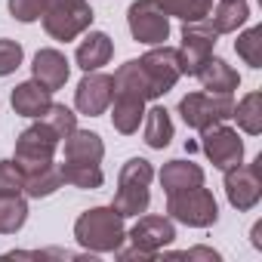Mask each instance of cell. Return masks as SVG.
Masks as SVG:
<instances>
[{
	"mask_svg": "<svg viewBox=\"0 0 262 262\" xmlns=\"http://www.w3.org/2000/svg\"><path fill=\"white\" fill-rule=\"evenodd\" d=\"M126 237L133 241V250H117L120 259H155L167 244L176 241V228L167 216H142L126 231Z\"/></svg>",
	"mask_w": 262,
	"mask_h": 262,
	"instance_id": "obj_6",
	"label": "cell"
},
{
	"mask_svg": "<svg viewBox=\"0 0 262 262\" xmlns=\"http://www.w3.org/2000/svg\"><path fill=\"white\" fill-rule=\"evenodd\" d=\"M74 237L80 247H86L93 253H117L120 244L126 241L123 216L114 207H93V210L77 216Z\"/></svg>",
	"mask_w": 262,
	"mask_h": 262,
	"instance_id": "obj_1",
	"label": "cell"
},
{
	"mask_svg": "<svg viewBox=\"0 0 262 262\" xmlns=\"http://www.w3.org/2000/svg\"><path fill=\"white\" fill-rule=\"evenodd\" d=\"M43 28L53 40H74L93 25V10L86 0H43Z\"/></svg>",
	"mask_w": 262,
	"mask_h": 262,
	"instance_id": "obj_3",
	"label": "cell"
},
{
	"mask_svg": "<svg viewBox=\"0 0 262 262\" xmlns=\"http://www.w3.org/2000/svg\"><path fill=\"white\" fill-rule=\"evenodd\" d=\"M10 105H13L16 114L37 120V117H43V114L50 111L53 93H50L47 86H40L37 80H25V83H19V86L10 93Z\"/></svg>",
	"mask_w": 262,
	"mask_h": 262,
	"instance_id": "obj_14",
	"label": "cell"
},
{
	"mask_svg": "<svg viewBox=\"0 0 262 262\" xmlns=\"http://www.w3.org/2000/svg\"><path fill=\"white\" fill-rule=\"evenodd\" d=\"M161 185H164L167 194L185 191V188H194V185H204V170L194 161H170L161 170Z\"/></svg>",
	"mask_w": 262,
	"mask_h": 262,
	"instance_id": "obj_20",
	"label": "cell"
},
{
	"mask_svg": "<svg viewBox=\"0 0 262 262\" xmlns=\"http://www.w3.org/2000/svg\"><path fill=\"white\" fill-rule=\"evenodd\" d=\"M158 7L167 16H176L182 22H198V19H207L210 16L213 0H158Z\"/></svg>",
	"mask_w": 262,
	"mask_h": 262,
	"instance_id": "obj_26",
	"label": "cell"
},
{
	"mask_svg": "<svg viewBox=\"0 0 262 262\" xmlns=\"http://www.w3.org/2000/svg\"><path fill=\"white\" fill-rule=\"evenodd\" d=\"M10 13H13V19H19L25 25L37 22L43 13V0H10Z\"/></svg>",
	"mask_w": 262,
	"mask_h": 262,
	"instance_id": "obj_32",
	"label": "cell"
},
{
	"mask_svg": "<svg viewBox=\"0 0 262 262\" xmlns=\"http://www.w3.org/2000/svg\"><path fill=\"white\" fill-rule=\"evenodd\" d=\"M225 173V194H228V204L241 213L253 210L259 201H262V158H256L253 164H234Z\"/></svg>",
	"mask_w": 262,
	"mask_h": 262,
	"instance_id": "obj_10",
	"label": "cell"
},
{
	"mask_svg": "<svg viewBox=\"0 0 262 262\" xmlns=\"http://www.w3.org/2000/svg\"><path fill=\"white\" fill-rule=\"evenodd\" d=\"M105 145L99 133L90 129H71L65 136V161H77V164H102Z\"/></svg>",
	"mask_w": 262,
	"mask_h": 262,
	"instance_id": "obj_18",
	"label": "cell"
},
{
	"mask_svg": "<svg viewBox=\"0 0 262 262\" xmlns=\"http://www.w3.org/2000/svg\"><path fill=\"white\" fill-rule=\"evenodd\" d=\"M234 50H237V56H241L250 68H262V28H259V25L247 28V31L234 40Z\"/></svg>",
	"mask_w": 262,
	"mask_h": 262,
	"instance_id": "obj_28",
	"label": "cell"
},
{
	"mask_svg": "<svg viewBox=\"0 0 262 262\" xmlns=\"http://www.w3.org/2000/svg\"><path fill=\"white\" fill-rule=\"evenodd\" d=\"M25 191V173L16 161H0V198H19Z\"/></svg>",
	"mask_w": 262,
	"mask_h": 262,
	"instance_id": "obj_29",
	"label": "cell"
},
{
	"mask_svg": "<svg viewBox=\"0 0 262 262\" xmlns=\"http://www.w3.org/2000/svg\"><path fill=\"white\" fill-rule=\"evenodd\" d=\"M219 31L213 28L210 19H198V22H185L182 28V47H179V62H182V74H198V68L213 56Z\"/></svg>",
	"mask_w": 262,
	"mask_h": 262,
	"instance_id": "obj_11",
	"label": "cell"
},
{
	"mask_svg": "<svg viewBox=\"0 0 262 262\" xmlns=\"http://www.w3.org/2000/svg\"><path fill=\"white\" fill-rule=\"evenodd\" d=\"M111 53H114L111 37H108L105 31H90V34L80 40L74 59H77V65H80L83 71H99L102 65L111 62Z\"/></svg>",
	"mask_w": 262,
	"mask_h": 262,
	"instance_id": "obj_19",
	"label": "cell"
},
{
	"mask_svg": "<svg viewBox=\"0 0 262 262\" xmlns=\"http://www.w3.org/2000/svg\"><path fill=\"white\" fill-rule=\"evenodd\" d=\"M62 188V173H59V164H50V167H40V170H31L25 173V194L28 198H50Z\"/></svg>",
	"mask_w": 262,
	"mask_h": 262,
	"instance_id": "obj_25",
	"label": "cell"
},
{
	"mask_svg": "<svg viewBox=\"0 0 262 262\" xmlns=\"http://www.w3.org/2000/svg\"><path fill=\"white\" fill-rule=\"evenodd\" d=\"M126 25L139 43L161 47L170 37V16L158 7V0H136L126 10Z\"/></svg>",
	"mask_w": 262,
	"mask_h": 262,
	"instance_id": "obj_9",
	"label": "cell"
},
{
	"mask_svg": "<svg viewBox=\"0 0 262 262\" xmlns=\"http://www.w3.org/2000/svg\"><path fill=\"white\" fill-rule=\"evenodd\" d=\"M151 164L145 158H129L123 167H120V176H117V191H114V201L111 207L126 219V216H139L148 210V201H151Z\"/></svg>",
	"mask_w": 262,
	"mask_h": 262,
	"instance_id": "obj_2",
	"label": "cell"
},
{
	"mask_svg": "<svg viewBox=\"0 0 262 262\" xmlns=\"http://www.w3.org/2000/svg\"><path fill=\"white\" fill-rule=\"evenodd\" d=\"M253 247H256V250H262V222L253 228Z\"/></svg>",
	"mask_w": 262,
	"mask_h": 262,
	"instance_id": "obj_34",
	"label": "cell"
},
{
	"mask_svg": "<svg viewBox=\"0 0 262 262\" xmlns=\"http://www.w3.org/2000/svg\"><path fill=\"white\" fill-rule=\"evenodd\" d=\"M142 136H145V145L148 148H167L170 139H173V120H170V111L155 105L151 111H145V129H142Z\"/></svg>",
	"mask_w": 262,
	"mask_h": 262,
	"instance_id": "obj_22",
	"label": "cell"
},
{
	"mask_svg": "<svg viewBox=\"0 0 262 262\" xmlns=\"http://www.w3.org/2000/svg\"><path fill=\"white\" fill-rule=\"evenodd\" d=\"M43 120L56 129V133H59L62 139L71 133V129H77V114H74L71 108H65V105H56V102L50 105V111L43 114Z\"/></svg>",
	"mask_w": 262,
	"mask_h": 262,
	"instance_id": "obj_30",
	"label": "cell"
},
{
	"mask_svg": "<svg viewBox=\"0 0 262 262\" xmlns=\"http://www.w3.org/2000/svg\"><path fill=\"white\" fill-rule=\"evenodd\" d=\"M139 65H142V74H145V80H148L151 99L167 96V93L176 86V80L182 77L179 50H176V47H167V43H161V47L148 50V53L139 59Z\"/></svg>",
	"mask_w": 262,
	"mask_h": 262,
	"instance_id": "obj_8",
	"label": "cell"
},
{
	"mask_svg": "<svg viewBox=\"0 0 262 262\" xmlns=\"http://www.w3.org/2000/svg\"><path fill=\"white\" fill-rule=\"evenodd\" d=\"M31 71H34V80H37L40 86H47L50 93L62 90V86L68 83V74H71L68 59H65L59 50H40V53L34 56Z\"/></svg>",
	"mask_w": 262,
	"mask_h": 262,
	"instance_id": "obj_15",
	"label": "cell"
},
{
	"mask_svg": "<svg viewBox=\"0 0 262 262\" xmlns=\"http://www.w3.org/2000/svg\"><path fill=\"white\" fill-rule=\"evenodd\" d=\"M167 213H170V219H176L182 225H191V228H210L219 219L216 198L204 185L167 194Z\"/></svg>",
	"mask_w": 262,
	"mask_h": 262,
	"instance_id": "obj_5",
	"label": "cell"
},
{
	"mask_svg": "<svg viewBox=\"0 0 262 262\" xmlns=\"http://www.w3.org/2000/svg\"><path fill=\"white\" fill-rule=\"evenodd\" d=\"M207 19L213 22V28L219 34H231L250 19V7H247V0H219L216 10H210Z\"/></svg>",
	"mask_w": 262,
	"mask_h": 262,
	"instance_id": "obj_21",
	"label": "cell"
},
{
	"mask_svg": "<svg viewBox=\"0 0 262 262\" xmlns=\"http://www.w3.org/2000/svg\"><path fill=\"white\" fill-rule=\"evenodd\" d=\"M201 148L210 158V164L219 170H228V167L244 161V142L237 136V129L222 126V123L201 129Z\"/></svg>",
	"mask_w": 262,
	"mask_h": 262,
	"instance_id": "obj_12",
	"label": "cell"
},
{
	"mask_svg": "<svg viewBox=\"0 0 262 262\" xmlns=\"http://www.w3.org/2000/svg\"><path fill=\"white\" fill-rule=\"evenodd\" d=\"M22 43L10 40V37H0V77L13 74L19 65H22Z\"/></svg>",
	"mask_w": 262,
	"mask_h": 262,
	"instance_id": "obj_31",
	"label": "cell"
},
{
	"mask_svg": "<svg viewBox=\"0 0 262 262\" xmlns=\"http://www.w3.org/2000/svg\"><path fill=\"white\" fill-rule=\"evenodd\" d=\"M231 117L237 120V126L244 129V133L259 136V133H262V93H247V96L234 105Z\"/></svg>",
	"mask_w": 262,
	"mask_h": 262,
	"instance_id": "obj_24",
	"label": "cell"
},
{
	"mask_svg": "<svg viewBox=\"0 0 262 262\" xmlns=\"http://www.w3.org/2000/svg\"><path fill=\"white\" fill-rule=\"evenodd\" d=\"M194 77L204 83L207 93H234L237 83H241V74H237L225 59H219V56H210V59L198 68Z\"/></svg>",
	"mask_w": 262,
	"mask_h": 262,
	"instance_id": "obj_17",
	"label": "cell"
},
{
	"mask_svg": "<svg viewBox=\"0 0 262 262\" xmlns=\"http://www.w3.org/2000/svg\"><path fill=\"white\" fill-rule=\"evenodd\" d=\"M59 142H62V136L56 133V129L43 117H37L28 129H22V133H19V139H16V158L13 161L22 167V173L50 167Z\"/></svg>",
	"mask_w": 262,
	"mask_h": 262,
	"instance_id": "obj_4",
	"label": "cell"
},
{
	"mask_svg": "<svg viewBox=\"0 0 262 262\" xmlns=\"http://www.w3.org/2000/svg\"><path fill=\"white\" fill-rule=\"evenodd\" d=\"M28 219V204L19 198H0V234H16Z\"/></svg>",
	"mask_w": 262,
	"mask_h": 262,
	"instance_id": "obj_27",
	"label": "cell"
},
{
	"mask_svg": "<svg viewBox=\"0 0 262 262\" xmlns=\"http://www.w3.org/2000/svg\"><path fill=\"white\" fill-rule=\"evenodd\" d=\"M111 102H114V108H111L114 129L123 136H133L142 123V117H145V99L136 96V93H114Z\"/></svg>",
	"mask_w": 262,
	"mask_h": 262,
	"instance_id": "obj_16",
	"label": "cell"
},
{
	"mask_svg": "<svg viewBox=\"0 0 262 262\" xmlns=\"http://www.w3.org/2000/svg\"><path fill=\"white\" fill-rule=\"evenodd\" d=\"M173 259H210V262H219V253L210 250V247H194V250H185V253H167Z\"/></svg>",
	"mask_w": 262,
	"mask_h": 262,
	"instance_id": "obj_33",
	"label": "cell"
},
{
	"mask_svg": "<svg viewBox=\"0 0 262 262\" xmlns=\"http://www.w3.org/2000/svg\"><path fill=\"white\" fill-rule=\"evenodd\" d=\"M59 173H62V185H71V188H99L102 185V167L99 164H77V161H65L59 164Z\"/></svg>",
	"mask_w": 262,
	"mask_h": 262,
	"instance_id": "obj_23",
	"label": "cell"
},
{
	"mask_svg": "<svg viewBox=\"0 0 262 262\" xmlns=\"http://www.w3.org/2000/svg\"><path fill=\"white\" fill-rule=\"evenodd\" d=\"M234 111V99L231 93H188L179 102V114L191 129H207L216 126L222 120H228Z\"/></svg>",
	"mask_w": 262,
	"mask_h": 262,
	"instance_id": "obj_7",
	"label": "cell"
},
{
	"mask_svg": "<svg viewBox=\"0 0 262 262\" xmlns=\"http://www.w3.org/2000/svg\"><path fill=\"white\" fill-rule=\"evenodd\" d=\"M111 96H114V80L111 74H102V71H86L83 80L77 83L74 90V105L80 114H102L108 105H111Z\"/></svg>",
	"mask_w": 262,
	"mask_h": 262,
	"instance_id": "obj_13",
	"label": "cell"
}]
</instances>
